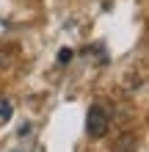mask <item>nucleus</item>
Wrapping results in <instances>:
<instances>
[{"label": "nucleus", "instance_id": "nucleus-3", "mask_svg": "<svg viewBox=\"0 0 149 152\" xmlns=\"http://www.w3.org/2000/svg\"><path fill=\"white\" fill-rule=\"evenodd\" d=\"M11 102H8L6 100V97H0V122H8V119H11Z\"/></svg>", "mask_w": 149, "mask_h": 152}, {"label": "nucleus", "instance_id": "nucleus-5", "mask_svg": "<svg viewBox=\"0 0 149 152\" xmlns=\"http://www.w3.org/2000/svg\"><path fill=\"white\" fill-rule=\"evenodd\" d=\"M8 56H11L8 50H3V53H0V66H8V64H11V58H8Z\"/></svg>", "mask_w": 149, "mask_h": 152}, {"label": "nucleus", "instance_id": "nucleus-4", "mask_svg": "<svg viewBox=\"0 0 149 152\" xmlns=\"http://www.w3.org/2000/svg\"><path fill=\"white\" fill-rule=\"evenodd\" d=\"M72 58H75V53L69 50V47H64V50L58 53V64H69V61H72Z\"/></svg>", "mask_w": 149, "mask_h": 152}, {"label": "nucleus", "instance_id": "nucleus-2", "mask_svg": "<svg viewBox=\"0 0 149 152\" xmlns=\"http://www.w3.org/2000/svg\"><path fill=\"white\" fill-rule=\"evenodd\" d=\"M138 149V136L135 133H124L116 144H113V152H135Z\"/></svg>", "mask_w": 149, "mask_h": 152}, {"label": "nucleus", "instance_id": "nucleus-1", "mask_svg": "<svg viewBox=\"0 0 149 152\" xmlns=\"http://www.w3.org/2000/svg\"><path fill=\"white\" fill-rule=\"evenodd\" d=\"M110 130V119L108 113H105L100 105H94V108L89 111V116H86V133H89L91 138H105Z\"/></svg>", "mask_w": 149, "mask_h": 152}]
</instances>
